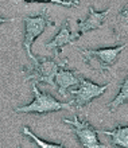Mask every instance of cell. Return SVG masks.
<instances>
[{
  "mask_svg": "<svg viewBox=\"0 0 128 148\" xmlns=\"http://www.w3.org/2000/svg\"><path fill=\"white\" fill-rule=\"evenodd\" d=\"M43 1H49V3L59 4V5H65V7H77L78 4L73 0H34V3H43Z\"/></svg>",
  "mask_w": 128,
  "mask_h": 148,
  "instance_id": "obj_14",
  "label": "cell"
},
{
  "mask_svg": "<svg viewBox=\"0 0 128 148\" xmlns=\"http://www.w3.org/2000/svg\"><path fill=\"white\" fill-rule=\"evenodd\" d=\"M127 45H121L116 47H107V49H97V50H82L78 49L82 59L89 65L92 69L98 70L100 73L111 71L112 73L113 65L117 62L121 51L124 50Z\"/></svg>",
  "mask_w": 128,
  "mask_h": 148,
  "instance_id": "obj_1",
  "label": "cell"
},
{
  "mask_svg": "<svg viewBox=\"0 0 128 148\" xmlns=\"http://www.w3.org/2000/svg\"><path fill=\"white\" fill-rule=\"evenodd\" d=\"M109 85H111V82L105 84V85H97L89 79L81 77V81H80L77 89H70V93L74 96V98L70 102L78 109L89 106L94 98L100 97L101 94L105 93V90L108 89Z\"/></svg>",
  "mask_w": 128,
  "mask_h": 148,
  "instance_id": "obj_5",
  "label": "cell"
},
{
  "mask_svg": "<svg viewBox=\"0 0 128 148\" xmlns=\"http://www.w3.org/2000/svg\"><path fill=\"white\" fill-rule=\"evenodd\" d=\"M63 123L73 127V129H70V131L74 132L82 148H108L107 145L100 143L98 137H97L98 131L93 128L86 120H80L77 116H74L73 120L65 119Z\"/></svg>",
  "mask_w": 128,
  "mask_h": 148,
  "instance_id": "obj_6",
  "label": "cell"
},
{
  "mask_svg": "<svg viewBox=\"0 0 128 148\" xmlns=\"http://www.w3.org/2000/svg\"><path fill=\"white\" fill-rule=\"evenodd\" d=\"M98 133L109 136L117 148H128V125H119L112 131H98Z\"/></svg>",
  "mask_w": 128,
  "mask_h": 148,
  "instance_id": "obj_11",
  "label": "cell"
},
{
  "mask_svg": "<svg viewBox=\"0 0 128 148\" xmlns=\"http://www.w3.org/2000/svg\"><path fill=\"white\" fill-rule=\"evenodd\" d=\"M113 35L116 40L128 36V4H125L113 20Z\"/></svg>",
  "mask_w": 128,
  "mask_h": 148,
  "instance_id": "obj_10",
  "label": "cell"
},
{
  "mask_svg": "<svg viewBox=\"0 0 128 148\" xmlns=\"http://www.w3.org/2000/svg\"><path fill=\"white\" fill-rule=\"evenodd\" d=\"M12 20H15V18H10V19H7V18L0 16V24H1V23H7V22H12Z\"/></svg>",
  "mask_w": 128,
  "mask_h": 148,
  "instance_id": "obj_15",
  "label": "cell"
},
{
  "mask_svg": "<svg viewBox=\"0 0 128 148\" xmlns=\"http://www.w3.org/2000/svg\"><path fill=\"white\" fill-rule=\"evenodd\" d=\"M123 104H128V74H127V77L121 81L120 90H119L117 96L107 105V108L109 109V112H115Z\"/></svg>",
  "mask_w": 128,
  "mask_h": 148,
  "instance_id": "obj_12",
  "label": "cell"
},
{
  "mask_svg": "<svg viewBox=\"0 0 128 148\" xmlns=\"http://www.w3.org/2000/svg\"><path fill=\"white\" fill-rule=\"evenodd\" d=\"M81 74L78 73L77 70H65L63 67H61L57 74H55L54 82L55 86L58 89V93L66 97V93H67V89H70L72 86H78L80 85V81H81Z\"/></svg>",
  "mask_w": 128,
  "mask_h": 148,
  "instance_id": "obj_9",
  "label": "cell"
},
{
  "mask_svg": "<svg viewBox=\"0 0 128 148\" xmlns=\"http://www.w3.org/2000/svg\"><path fill=\"white\" fill-rule=\"evenodd\" d=\"M23 133L26 135V136L31 137L32 140L35 141V144L39 145L41 148H65L63 143H59V144H53V143H49V141H45V140H42V139H39L35 133H32L31 131L28 129V127H23Z\"/></svg>",
  "mask_w": 128,
  "mask_h": 148,
  "instance_id": "obj_13",
  "label": "cell"
},
{
  "mask_svg": "<svg viewBox=\"0 0 128 148\" xmlns=\"http://www.w3.org/2000/svg\"><path fill=\"white\" fill-rule=\"evenodd\" d=\"M32 92H34V100L31 104L26 106L16 108V113H39L46 114L50 112H58V110H72V102H61L55 100L53 96L47 93H42L36 86V82H32Z\"/></svg>",
  "mask_w": 128,
  "mask_h": 148,
  "instance_id": "obj_2",
  "label": "cell"
},
{
  "mask_svg": "<svg viewBox=\"0 0 128 148\" xmlns=\"http://www.w3.org/2000/svg\"><path fill=\"white\" fill-rule=\"evenodd\" d=\"M18 148H22V147H18Z\"/></svg>",
  "mask_w": 128,
  "mask_h": 148,
  "instance_id": "obj_18",
  "label": "cell"
},
{
  "mask_svg": "<svg viewBox=\"0 0 128 148\" xmlns=\"http://www.w3.org/2000/svg\"><path fill=\"white\" fill-rule=\"evenodd\" d=\"M73 1H76L77 4H80V1H78V0H73Z\"/></svg>",
  "mask_w": 128,
  "mask_h": 148,
  "instance_id": "obj_17",
  "label": "cell"
},
{
  "mask_svg": "<svg viewBox=\"0 0 128 148\" xmlns=\"http://www.w3.org/2000/svg\"><path fill=\"white\" fill-rule=\"evenodd\" d=\"M49 10L45 8L38 16H23V22L26 26V34H24V40H23V47L26 53H27L28 58L31 59L34 63L39 61L31 51V46L34 40L42 34L47 27H54L55 23L51 20L49 16Z\"/></svg>",
  "mask_w": 128,
  "mask_h": 148,
  "instance_id": "obj_3",
  "label": "cell"
},
{
  "mask_svg": "<svg viewBox=\"0 0 128 148\" xmlns=\"http://www.w3.org/2000/svg\"><path fill=\"white\" fill-rule=\"evenodd\" d=\"M24 1H27V3H32L34 0H24Z\"/></svg>",
  "mask_w": 128,
  "mask_h": 148,
  "instance_id": "obj_16",
  "label": "cell"
},
{
  "mask_svg": "<svg viewBox=\"0 0 128 148\" xmlns=\"http://www.w3.org/2000/svg\"><path fill=\"white\" fill-rule=\"evenodd\" d=\"M67 62H69V59L65 57L54 59H41L36 63H34L32 67H28L26 70L24 82L32 79L34 82H46L51 86H55V74L61 67H65Z\"/></svg>",
  "mask_w": 128,
  "mask_h": 148,
  "instance_id": "obj_4",
  "label": "cell"
},
{
  "mask_svg": "<svg viewBox=\"0 0 128 148\" xmlns=\"http://www.w3.org/2000/svg\"><path fill=\"white\" fill-rule=\"evenodd\" d=\"M76 39V34H72L69 30V20L66 19L62 23L59 31L57 32V35L51 39L49 43H46V49L47 50H53L54 51L55 58H61L62 57V49L66 45H74Z\"/></svg>",
  "mask_w": 128,
  "mask_h": 148,
  "instance_id": "obj_8",
  "label": "cell"
},
{
  "mask_svg": "<svg viewBox=\"0 0 128 148\" xmlns=\"http://www.w3.org/2000/svg\"><path fill=\"white\" fill-rule=\"evenodd\" d=\"M89 10V15L88 18L84 20H77V26H78V34L76 35V39H80L84 34H86L88 31H92V30H97V28H101L103 24L105 23V20L108 18L109 12H111V7L105 11H94V8L92 5L88 7Z\"/></svg>",
  "mask_w": 128,
  "mask_h": 148,
  "instance_id": "obj_7",
  "label": "cell"
}]
</instances>
